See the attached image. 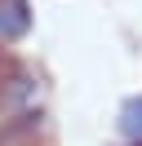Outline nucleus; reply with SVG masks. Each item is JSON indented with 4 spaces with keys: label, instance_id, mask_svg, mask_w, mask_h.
Masks as SVG:
<instances>
[{
    "label": "nucleus",
    "instance_id": "obj_1",
    "mask_svg": "<svg viewBox=\"0 0 142 146\" xmlns=\"http://www.w3.org/2000/svg\"><path fill=\"white\" fill-rule=\"evenodd\" d=\"M44 142V111H13L0 119V146H40Z\"/></svg>",
    "mask_w": 142,
    "mask_h": 146
},
{
    "label": "nucleus",
    "instance_id": "obj_2",
    "mask_svg": "<svg viewBox=\"0 0 142 146\" xmlns=\"http://www.w3.org/2000/svg\"><path fill=\"white\" fill-rule=\"evenodd\" d=\"M36 89H40V80H36L31 71H22V66H13V71L0 75V119L13 115V111H27L36 98Z\"/></svg>",
    "mask_w": 142,
    "mask_h": 146
},
{
    "label": "nucleus",
    "instance_id": "obj_3",
    "mask_svg": "<svg viewBox=\"0 0 142 146\" xmlns=\"http://www.w3.org/2000/svg\"><path fill=\"white\" fill-rule=\"evenodd\" d=\"M27 31H31L27 0H0V40H22Z\"/></svg>",
    "mask_w": 142,
    "mask_h": 146
},
{
    "label": "nucleus",
    "instance_id": "obj_4",
    "mask_svg": "<svg viewBox=\"0 0 142 146\" xmlns=\"http://www.w3.org/2000/svg\"><path fill=\"white\" fill-rule=\"evenodd\" d=\"M120 133L129 137V142H142V93L124 98V106H120Z\"/></svg>",
    "mask_w": 142,
    "mask_h": 146
},
{
    "label": "nucleus",
    "instance_id": "obj_5",
    "mask_svg": "<svg viewBox=\"0 0 142 146\" xmlns=\"http://www.w3.org/2000/svg\"><path fill=\"white\" fill-rule=\"evenodd\" d=\"M129 146H142V142H129Z\"/></svg>",
    "mask_w": 142,
    "mask_h": 146
}]
</instances>
